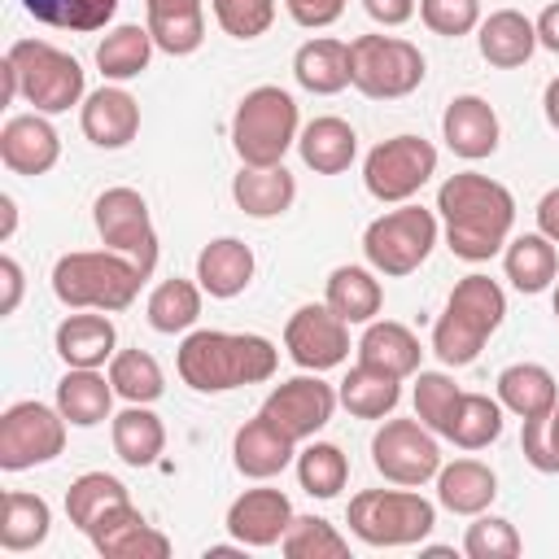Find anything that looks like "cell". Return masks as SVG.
Wrapping results in <instances>:
<instances>
[{
	"label": "cell",
	"instance_id": "cell-1",
	"mask_svg": "<svg viewBox=\"0 0 559 559\" xmlns=\"http://www.w3.org/2000/svg\"><path fill=\"white\" fill-rule=\"evenodd\" d=\"M437 214L445 223V245L463 262H489L507 249L515 227V197L507 183L459 170L437 188Z\"/></svg>",
	"mask_w": 559,
	"mask_h": 559
},
{
	"label": "cell",
	"instance_id": "cell-2",
	"mask_svg": "<svg viewBox=\"0 0 559 559\" xmlns=\"http://www.w3.org/2000/svg\"><path fill=\"white\" fill-rule=\"evenodd\" d=\"M179 380L197 393H227L240 384H262L280 367V349L258 332H218L197 328L175 354Z\"/></svg>",
	"mask_w": 559,
	"mask_h": 559
},
{
	"label": "cell",
	"instance_id": "cell-3",
	"mask_svg": "<svg viewBox=\"0 0 559 559\" xmlns=\"http://www.w3.org/2000/svg\"><path fill=\"white\" fill-rule=\"evenodd\" d=\"M0 74H4V100L22 96L26 105H35V114H66L87 96L83 66L48 39H13L0 61Z\"/></svg>",
	"mask_w": 559,
	"mask_h": 559
},
{
	"label": "cell",
	"instance_id": "cell-4",
	"mask_svg": "<svg viewBox=\"0 0 559 559\" xmlns=\"http://www.w3.org/2000/svg\"><path fill=\"white\" fill-rule=\"evenodd\" d=\"M507 319V293L498 280L472 271L450 288V301L441 319L432 323V354L445 367H467L480 358L485 341L502 328Z\"/></svg>",
	"mask_w": 559,
	"mask_h": 559
},
{
	"label": "cell",
	"instance_id": "cell-5",
	"mask_svg": "<svg viewBox=\"0 0 559 559\" xmlns=\"http://www.w3.org/2000/svg\"><path fill=\"white\" fill-rule=\"evenodd\" d=\"M144 271L118 249H74L52 262V293L70 310H127L140 297Z\"/></svg>",
	"mask_w": 559,
	"mask_h": 559
},
{
	"label": "cell",
	"instance_id": "cell-6",
	"mask_svg": "<svg viewBox=\"0 0 559 559\" xmlns=\"http://www.w3.org/2000/svg\"><path fill=\"white\" fill-rule=\"evenodd\" d=\"M297 135H301L297 100L284 87L262 83L240 96L231 114V148L240 166H280L284 153L297 144Z\"/></svg>",
	"mask_w": 559,
	"mask_h": 559
},
{
	"label": "cell",
	"instance_id": "cell-7",
	"mask_svg": "<svg viewBox=\"0 0 559 559\" xmlns=\"http://www.w3.org/2000/svg\"><path fill=\"white\" fill-rule=\"evenodd\" d=\"M345 524L367 546H419L437 528V507L415 489H362L349 498Z\"/></svg>",
	"mask_w": 559,
	"mask_h": 559
},
{
	"label": "cell",
	"instance_id": "cell-8",
	"mask_svg": "<svg viewBox=\"0 0 559 559\" xmlns=\"http://www.w3.org/2000/svg\"><path fill=\"white\" fill-rule=\"evenodd\" d=\"M428 74L424 52L402 35H354L349 39V87L371 100H402Z\"/></svg>",
	"mask_w": 559,
	"mask_h": 559
},
{
	"label": "cell",
	"instance_id": "cell-9",
	"mask_svg": "<svg viewBox=\"0 0 559 559\" xmlns=\"http://www.w3.org/2000/svg\"><path fill=\"white\" fill-rule=\"evenodd\" d=\"M437 236H441L437 214L424 210V205L402 201L397 210H389V214L367 223L362 253H367V266L376 275H411V271H419L428 262Z\"/></svg>",
	"mask_w": 559,
	"mask_h": 559
},
{
	"label": "cell",
	"instance_id": "cell-10",
	"mask_svg": "<svg viewBox=\"0 0 559 559\" xmlns=\"http://www.w3.org/2000/svg\"><path fill=\"white\" fill-rule=\"evenodd\" d=\"M66 415L57 411V402H13L0 415V467L4 472H26L39 463H52L66 450Z\"/></svg>",
	"mask_w": 559,
	"mask_h": 559
},
{
	"label": "cell",
	"instance_id": "cell-11",
	"mask_svg": "<svg viewBox=\"0 0 559 559\" xmlns=\"http://www.w3.org/2000/svg\"><path fill=\"white\" fill-rule=\"evenodd\" d=\"M437 175V148L424 135H393L380 140L362 162V183L376 201L402 205Z\"/></svg>",
	"mask_w": 559,
	"mask_h": 559
},
{
	"label": "cell",
	"instance_id": "cell-12",
	"mask_svg": "<svg viewBox=\"0 0 559 559\" xmlns=\"http://www.w3.org/2000/svg\"><path fill=\"white\" fill-rule=\"evenodd\" d=\"M371 463L389 485L419 489L424 480H437L441 472V445L437 432L419 419H380L371 437Z\"/></svg>",
	"mask_w": 559,
	"mask_h": 559
},
{
	"label": "cell",
	"instance_id": "cell-13",
	"mask_svg": "<svg viewBox=\"0 0 559 559\" xmlns=\"http://www.w3.org/2000/svg\"><path fill=\"white\" fill-rule=\"evenodd\" d=\"M92 223H96L105 249L127 253L144 271V280L153 275V266H157V227H153L148 201L135 188H122V183L105 188L92 205Z\"/></svg>",
	"mask_w": 559,
	"mask_h": 559
},
{
	"label": "cell",
	"instance_id": "cell-14",
	"mask_svg": "<svg viewBox=\"0 0 559 559\" xmlns=\"http://www.w3.org/2000/svg\"><path fill=\"white\" fill-rule=\"evenodd\" d=\"M284 349L301 371H332L349 358V323L323 306H297L284 323Z\"/></svg>",
	"mask_w": 559,
	"mask_h": 559
},
{
	"label": "cell",
	"instance_id": "cell-15",
	"mask_svg": "<svg viewBox=\"0 0 559 559\" xmlns=\"http://www.w3.org/2000/svg\"><path fill=\"white\" fill-rule=\"evenodd\" d=\"M336 402H341L336 389L328 380H319V371H306V376H293V380L275 384L262 402V415L301 445V441H310L314 432L328 428Z\"/></svg>",
	"mask_w": 559,
	"mask_h": 559
},
{
	"label": "cell",
	"instance_id": "cell-16",
	"mask_svg": "<svg viewBox=\"0 0 559 559\" xmlns=\"http://www.w3.org/2000/svg\"><path fill=\"white\" fill-rule=\"evenodd\" d=\"M87 542L96 546V555L105 559H166L170 555V537L157 533L135 502H118L105 515L92 520Z\"/></svg>",
	"mask_w": 559,
	"mask_h": 559
},
{
	"label": "cell",
	"instance_id": "cell-17",
	"mask_svg": "<svg viewBox=\"0 0 559 559\" xmlns=\"http://www.w3.org/2000/svg\"><path fill=\"white\" fill-rule=\"evenodd\" d=\"M288 524H293V502H288L284 489H271V485L245 489L227 507V533L240 546H249V550L280 546V537L288 533Z\"/></svg>",
	"mask_w": 559,
	"mask_h": 559
},
{
	"label": "cell",
	"instance_id": "cell-18",
	"mask_svg": "<svg viewBox=\"0 0 559 559\" xmlns=\"http://www.w3.org/2000/svg\"><path fill=\"white\" fill-rule=\"evenodd\" d=\"M61 157V135L48 122V114H13L0 127V162L13 175H48Z\"/></svg>",
	"mask_w": 559,
	"mask_h": 559
},
{
	"label": "cell",
	"instance_id": "cell-19",
	"mask_svg": "<svg viewBox=\"0 0 559 559\" xmlns=\"http://www.w3.org/2000/svg\"><path fill=\"white\" fill-rule=\"evenodd\" d=\"M79 127H83V135L96 148H127L140 135V100L127 87L105 83V87H96V92L83 96Z\"/></svg>",
	"mask_w": 559,
	"mask_h": 559
},
{
	"label": "cell",
	"instance_id": "cell-20",
	"mask_svg": "<svg viewBox=\"0 0 559 559\" xmlns=\"http://www.w3.org/2000/svg\"><path fill=\"white\" fill-rule=\"evenodd\" d=\"M441 140L450 144L454 157L463 162H480V157H493L498 153V140H502V127H498V114L485 96L467 92V96H454L441 114Z\"/></svg>",
	"mask_w": 559,
	"mask_h": 559
},
{
	"label": "cell",
	"instance_id": "cell-21",
	"mask_svg": "<svg viewBox=\"0 0 559 559\" xmlns=\"http://www.w3.org/2000/svg\"><path fill=\"white\" fill-rule=\"evenodd\" d=\"M231 463L240 476L249 480H271L280 476L288 463H297V441L288 432H280L262 411L253 419H245L231 437Z\"/></svg>",
	"mask_w": 559,
	"mask_h": 559
},
{
	"label": "cell",
	"instance_id": "cell-22",
	"mask_svg": "<svg viewBox=\"0 0 559 559\" xmlns=\"http://www.w3.org/2000/svg\"><path fill=\"white\" fill-rule=\"evenodd\" d=\"M52 345L66 367H105L118 354V328L105 310H74L57 323Z\"/></svg>",
	"mask_w": 559,
	"mask_h": 559
},
{
	"label": "cell",
	"instance_id": "cell-23",
	"mask_svg": "<svg viewBox=\"0 0 559 559\" xmlns=\"http://www.w3.org/2000/svg\"><path fill=\"white\" fill-rule=\"evenodd\" d=\"M476 48L498 70H520L537 52V26L520 9H493L476 26Z\"/></svg>",
	"mask_w": 559,
	"mask_h": 559
},
{
	"label": "cell",
	"instance_id": "cell-24",
	"mask_svg": "<svg viewBox=\"0 0 559 559\" xmlns=\"http://www.w3.org/2000/svg\"><path fill=\"white\" fill-rule=\"evenodd\" d=\"M253 249L240 240V236H218V240H210L201 253H197V284L210 293V297H218V301H231V297H240L245 288H249V280H253Z\"/></svg>",
	"mask_w": 559,
	"mask_h": 559
},
{
	"label": "cell",
	"instance_id": "cell-25",
	"mask_svg": "<svg viewBox=\"0 0 559 559\" xmlns=\"http://www.w3.org/2000/svg\"><path fill=\"white\" fill-rule=\"evenodd\" d=\"M358 362L376 367V371H389L397 380L415 376L419 362H424V349H419V336L406 328V323H393V319H371L358 336Z\"/></svg>",
	"mask_w": 559,
	"mask_h": 559
},
{
	"label": "cell",
	"instance_id": "cell-26",
	"mask_svg": "<svg viewBox=\"0 0 559 559\" xmlns=\"http://www.w3.org/2000/svg\"><path fill=\"white\" fill-rule=\"evenodd\" d=\"M144 26L170 57H188L205 44V0H144Z\"/></svg>",
	"mask_w": 559,
	"mask_h": 559
},
{
	"label": "cell",
	"instance_id": "cell-27",
	"mask_svg": "<svg viewBox=\"0 0 559 559\" xmlns=\"http://www.w3.org/2000/svg\"><path fill=\"white\" fill-rule=\"evenodd\" d=\"M297 153L314 175H341L358 157V131L336 114L310 118L301 127V135H297Z\"/></svg>",
	"mask_w": 559,
	"mask_h": 559
},
{
	"label": "cell",
	"instance_id": "cell-28",
	"mask_svg": "<svg viewBox=\"0 0 559 559\" xmlns=\"http://www.w3.org/2000/svg\"><path fill=\"white\" fill-rule=\"evenodd\" d=\"M114 384H109V371L100 376L96 367H70L61 380H57V411L66 415V424L74 428H96L105 419H114Z\"/></svg>",
	"mask_w": 559,
	"mask_h": 559
},
{
	"label": "cell",
	"instance_id": "cell-29",
	"mask_svg": "<svg viewBox=\"0 0 559 559\" xmlns=\"http://www.w3.org/2000/svg\"><path fill=\"white\" fill-rule=\"evenodd\" d=\"M231 201L249 218H280L297 201V179L284 162L280 166H240V175L231 179Z\"/></svg>",
	"mask_w": 559,
	"mask_h": 559
},
{
	"label": "cell",
	"instance_id": "cell-30",
	"mask_svg": "<svg viewBox=\"0 0 559 559\" xmlns=\"http://www.w3.org/2000/svg\"><path fill=\"white\" fill-rule=\"evenodd\" d=\"M498 498V476L480 459H454L437 472V502L454 515H480Z\"/></svg>",
	"mask_w": 559,
	"mask_h": 559
},
{
	"label": "cell",
	"instance_id": "cell-31",
	"mask_svg": "<svg viewBox=\"0 0 559 559\" xmlns=\"http://www.w3.org/2000/svg\"><path fill=\"white\" fill-rule=\"evenodd\" d=\"M293 79L314 96H336L349 87V44L314 35L293 52Z\"/></svg>",
	"mask_w": 559,
	"mask_h": 559
},
{
	"label": "cell",
	"instance_id": "cell-32",
	"mask_svg": "<svg viewBox=\"0 0 559 559\" xmlns=\"http://www.w3.org/2000/svg\"><path fill=\"white\" fill-rule=\"evenodd\" d=\"M498 402L520 419H546L559 406V384L542 362H511L498 371Z\"/></svg>",
	"mask_w": 559,
	"mask_h": 559
},
{
	"label": "cell",
	"instance_id": "cell-33",
	"mask_svg": "<svg viewBox=\"0 0 559 559\" xmlns=\"http://www.w3.org/2000/svg\"><path fill=\"white\" fill-rule=\"evenodd\" d=\"M109 441H114V454L127 467H153L166 450V428L148 406L127 402V411H118L109 419Z\"/></svg>",
	"mask_w": 559,
	"mask_h": 559
},
{
	"label": "cell",
	"instance_id": "cell-34",
	"mask_svg": "<svg viewBox=\"0 0 559 559\" xmlns=\"http://www.w3.org/2000/svg\"><path fill=\"white\" fill-rule=\"evenodd\" d=\"M502 271L511 280V288H520V293H546L555 284V275H559L555 240L542 236V231L511 236L507 249H502Z\"/></svg>",
	"mask_w": 559,
	"mask_h": 559
},
{
	"label": "cell",
	"instance_id": "cell-35",
	"mask_svg": "<svg viewBox=\"0 0 559 559\" xmlns=\"http://www.w3.org/2000/svg\"><path fill=\"white\" fill-rule=\"evenodd\" d=\"M52 533V511L39 493H26V489H4L0 498V546L9 555H22V550H35L44 546Z\"/></svg>",
	"mask_w": 559,
	"mask_h": 559
},
{
	"label": "cell",
	"instance_id": "cell-36",
	"mask_svg": "<svg viewBox=\"0 0 559 559\" xmlns=\"http://www.w3.org/2000/svg\"><path fill=\"white\" fill-rule=\"evenodd\" d=\"M336 397L354 419H384L402 402V380L389 371H376L367 362H354L345 371V380L336 384Z\"/></svg>",
	"mask_w": 559,
	"mask_h": 559
},
{
	"label": "cell",
	"instance_id": "cell-37",
	"mask_svg": "<svg viewBox=\"0 0 559 559\" xmlns=\"http://www.w3.org/2000/svg\"><path fill=\"white\" fill-rule=\"evenodd\" d=\"M323 301L345 319V323H371L384 310V288L371 266H336L328 275Z\"/></svg>",
	"mask_w": 559,
	"mask_h": 559
},
{
	"label": "cell",
	"instance_id": "cell-38",
	"mask_svg": "<svg viewBox=\"0 0 559 559\" xmlns=\"http://www.w3.org/2000/svg\"><path fill=\"white\" fill-rule=\"evenodd\" d=\"M153 48H157V44H153L148 26L122 22V26L105 31V39L96 44V66H100V74H105L109 83H127V79H140V74L148 70Z\"/></svg>",
	"mask_w": 559,
	"mask_h": 559
},
{
	"label": "cell",
	"instance_id": "cell-39",
	"mask_svg": "<svg viewBox=\"0 0 559 559\" xmlns=\"http://www.w3.org/2000/svg\"><path fill=\"white\" fill-rule=\"evenodd\" d=\"M201 297H205V288H201L197 280H179V275L162 280V284L148 293V301H144L148 328L162 332V336L188 332V328L201 319Z\"/></svg>",
	"mask_w": 559,
	"mask_h": 559
},
{
	"label": "cell",
	"instance_id": "cell-40",
	"mask_svg": "<svg viewBox=\"0 0 559 559\" xmlns=\"http://www.w3.org/2000/svg\"><path fill=\"white\" fill-rule=\"evenodd\" d=\"M498 437H502V402L489 393H463L445 424V441H454L459 450H485Z\"/></svg>",
	"mask_w": 559,
	"mask_h": 559
},
{
	"label": "cell",
	"instance_id": "cell-41",
	"mask_svg": "<svg viewBox=\"0 0 559 559\" xmlns=\"http://www.w3.org/2000/svg\"><path fill=\"white\" fill-rule=\"evenodd\" d=\"M109 384L122 402H140V406H153L166 393V376L148 349H118L109 358Z\"/></svg>",
	"mask_w": 559,
	"mask_h": 559
},
{
	"label": "cell",
	"instance_id": "cell-42",
	"mask_svg": "<svg viewBox=\"0 0 559 559\" xmlns=\"http://www.w3.org/2000/svg\"><path fill=\"white\" fill-rule=\"evenodd\" d=\"M118 502H131V493H127V485H122L118 476H109V472H83V476H74L70 489H66V515H70V524H74L79 533H87L92 520L105 515V511L118 507Z\"/></svg>",
	"mask_w": 559,
	"mask_h": 559
},
{
	"label": "cell",
	"instance_id": "cell-43",
	"mask_svg": "<svg viewBox=\"0 0 559 559\" xmlns=\"http://www.w3.org/2000/svg\"><path fill=\"white\" fill-rule=\"evenodd\" d=\"M345 480H349V459H345L341 445L310 437V445L297 450V485L310 498H323L328 502V498H336L345 489Z\"/></svg>",
	"mask_w": 559,
	"mask_h": 559
},
{
	"label": "cell",
	"instance_id": "cell-44",
	"mask_svg": "<svg viewBox=\"0 0 559 559\" xmlns=\"http://www.w3.org/2000/svg\"><path fill=\"white\" fill-rule=\"evenodd\" d=\"M22 9L57 31H74V35H92L105 31L118 13V0H22Z\"/></svg>",
	"mask_w": 559,
	"mask_h": 559
},
{
	"label": "cell",
	"instance_id": "cell-45",
	"mask_svg": "<svg viewBox=\"0 0 559 559\" xmlns=\"http://www.w3.org/2000/svg\"><path fill=\"white\" fill-rule=\"evenodd\" d=\"M280 550L288 559H349V537H341V528L323 515H293Z\"/></svg>",
	"mask_w": 559,
	"mask_h": 559
},
{
	"label": "cell",
	"instance_id": "cell-46",
	"mask_svg": "<svg viewBox=\"0 0 559 559\" xmlns=\"http://www.w3.org/2000/svg\"><path fill=\"white\" fill-rule=\"evenodd\" d=\"M459 397H463V389L454 384V376H445V371H424V367L415 371V419H419L424 428H432L437 437H445V424H450Z\"/></svg>",
	"mask_w": 559,
	"mask_h": 559
},
{
	"label": "cell",
	"instance_id": "cell-47",
	"mask_svg": "<svg viewBox=\"0 0 559 559\" xmlns=\"http://www.w3.org/2000/svg\"><path fill=\"white\" fill-rule=\"evenodd\" d=\"M520 550H524V542H520L511 520L489 515V511L472 515V524L463 533V555L467 559H515Z\"/></svg>",
	"mask_w": 559,
	"mask_h": 559
},
{
	"label": "cell",
	"instance_id": "cell-48",
	"mask_svg": "<svg viewBox=\"0 0 559 559\" xmlns=\"http://www.w3.org/2000/svg\"><path fill=\"white\" fill-rule=\"evenodd\" d=\"M210 9L231 39H258L275 22V0H210Z\"/></svg>",
	"mask_w": 559,
	"mask_h": 559
},
{
	"label": "cell",
	"instance_id": "cell-49",
	"mask_svg": "<svg viewBox=\"0 0 559 559\" xmlns=\"http://www.w3.org/2000/svg\"><path fill=\"white\" fill-rule=\"evenodd\" d=\"M419 17L432 35L459 39L480 26V0H419Z\"/></svg>",
	"mask_w": 559,
	"mask_h": 559
},
{
	"label": "cell",
	"instance_id": "cell-50",
	"mask_svg": "<svg viewBox=\"0 0 559 559\" xmlns=\"http://www.w3.org/2000/svg\"><path fill=\"white\" fill-rule=\"evenodd\" d=\"M284 4H288V17H293L297 26L323 31V26H332V22L345 13L349 0H284Z\"/></svg>",
	"mask_w": 559,
	"mask_h": 559
},
{
	"label": "cell",
	"instance_id": "cell-51",
	"mask_svg": "<svg viewBox=\"0 0 559 559\" xmlns=\"http://www.w3.org/2000/svg\"><path fill=\"white\" fill-rule=\"evenodd\" d=\"M0 284H4V301H0V314H13L22 306V288H26V275H22V262L13 253L0 258Z\"/></svg>",
	"mask_w": 559,
	"mask_h": 559
},
{
	"label": "cell",
	"instance_id": "cell-52",
	"mask_svg": "<svg viewBox=\"0 0 559 559\" xmlns=\"http://www.w3.org/2000/svg\"><path fill=\"white\" fill-rule=\"evenodd\" d=\"M362 9H367V17L380 22V26H402V22L415 17L419 0H362Z\"/></svg>",
	"mask_w": 559,
	"mask_h": 559
},
{
	"label": "cell",
	"instance_id": "cell-53",
	"mask_svg": "<svg viewBox=\"0 0 559 559\" xmlns=\"http://www.w3.org/2000/svg\"><path fill=\"white\" fill-rule=\"evenodd\" d=\"M533 26H537V48H546V52L559 57V0H550V4L533 17Z\"/></svg>",
	"mask_w": 559,
	"mask_h": 559
},
{
	"label": "cell",
	"instance_id": "cell-54",
	"mask_svg": "<svg viewBox=\"0 0 559 559\" xmlns=\"http://www.w3.org/2000/svg\"><path fill=\"white\" fill-rule=\"evenodd\" d=\"M537 231L559 245V188H550V192L537 201Z\"/></svg>",
	"mask_w": 559,
	"mask_h": 559
},
{
	"label": "cell",
	"instance_id": "cell-55",
	"mask_svg": "<svg viewBox=\"0 0 559 559\" xmlns=\"http://www.w3.org/2000/svg\"><path fill=\"white\" fill-rule=\"evenodd\" d=\"M542 441H546V476L559 472V406L542 419Z\"/></svg>",
	"mask_w": 559,
	"mask_h": 559
},
{
	"label": "cell",
	"instance_id": "cell-56",
	"mask_svg": "<svg viewBox=\"0 0 559 559\" xmlns=\"http://www.w3.org/2000/svg\"><path fill=\"white\" fill-rule=\"evenodd\" d=\"M542 114H546V122L559 131V74L546 83V92H542Z\"/></svg>",
	"mask_w": 559,
	"mask_h": 559
},
{
	"label": "cell",
	"instance_id": "cell-57",
	"mask_svg": "<svg viewBox=\"0 0 559 559\" xmlns=\"http://www.w3.org/2000/svg\"><path fill=\"white\" fill-rule=\"evenodd\" d=\"M0 218H4V223H0V240H9V236L17 231V201H13L9 192L0 197Z\"/></svg>",
	"mask_w": 559,
	"mask_h": 559
},
{
	"label": "cell",
	"instance_id": "cell-58",
	"mask_svg": "<svg viewBox=\"0 0 559 559\" xmlns=\"http://www.w3.org/2000/svg\"><path fill=\"white\" fill-rule=\"evenodd\" d=\"M550 306H555V319H559V284H555V301Z\"/></svg>",
	"mask_w": 559,
	"mask_h": 559
}]
</instances>
